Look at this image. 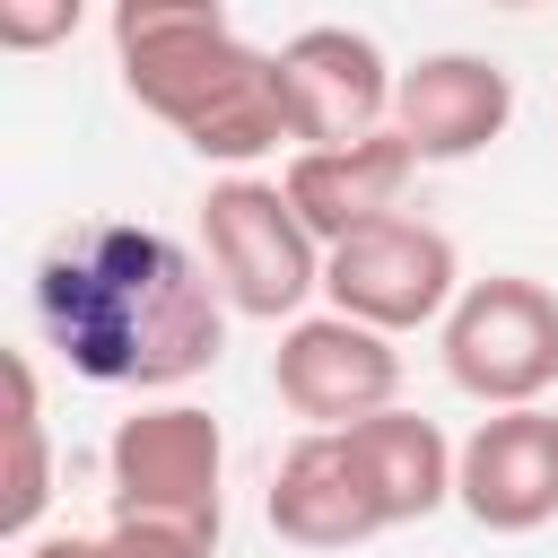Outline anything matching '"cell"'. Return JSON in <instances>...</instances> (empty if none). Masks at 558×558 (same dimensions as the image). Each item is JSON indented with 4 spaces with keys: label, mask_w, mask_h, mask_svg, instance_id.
I'll return each mask as SVG.
<instances>
[{
    "label": "cell",
    "mask_w": 558,
    "mask_h": 558,
    "mask_svg": "<svg viewBox=\"0 0 558 558\" xmlns=\"http://www.w3.org/2000/svg\"><path fill=\"white\" fill-rule=\"evenodd\" d=\"M392 87L401 70L357 26H296L279 44V96H288L296 148H349V140L392 131Z\"/></svg>",
    "instance_id": "52a82bcc"
},
{
    "label": "cell",
    "mask_w": 558,
    "mask_h": 558,
    "mask_svg": "<svg viewBox=\"0 0 558 558\" xmlns=\"http://www.w3.org/2000/svg\"><path fill=\"white\" fill-rule=\"evenodd\" d=\"M105 480H113V523H183V532H227V436L201 401H140L105 436Z\"/></svg>",
    "instance_id": "277c9868"
},
{
    "label": "cell",
    "mask_w": 558,
    "mask_h": 558,
    "mask_svg": "<svg viewBox=\"0 0 558 558\" xmlns=\"http://www.w3.org/2000/svg\"><path fill=\"white\" fill-rule=\"evenodd\" d=\"M201 262H209L227 314H244V323L288 331L323 296V244L288 209L279 174H218L201 192Z\"/></svg>",
    "instance_id": "3957f363"
},
{
    "label": "cell",
    "mask_w": 558,
    "mask_h": 558,
    "mask_svg": "<svg viewBox=\"0 0 558 558\" xmlns=\"http://www.w3.org/2000/svg\"><path fill=\"white\" fill-rule=\"evenodd\" d=\"M262 514H270V532H279V541H296V549H357V541L392 532L340 427H331V436H323V427H305V436L279 453Z\"/></svg>",
    "instance_id": "7c38bea8"
},
{
    "label": "cell",
    "mask_w": 558,
    "mask_h": 558,
    "mask_svg": "<svg viewBox=\"0 0 558 558\" xmlns=\"http://www.w3.org/2000/svg\"><path fill=\"white\" fill-rule=\"evenodd\" d=\"M70 26H78V0H52V9H0V44H17V52L52 44V35H70Z\"/></svg>",
    "instance_id": "2e32d148"
},
{
    "label": "cell",
    "mask_w": 558,
    "mask_h": 558,
    "mask_svg": "<svg viewBox=\"0 0 558 558\" xmlns=\"http://www.w3.org/2000/svg\"><path fill=\"white\" fill-rule=\"evenodd\" d=\"M35 323L87 384H140V392H174L209 375L227 349V296L209 262L131 218H87L44 244Z\"/></svg>",
    "instance_id": "6da1fadb"
},
{
    "label": "cell",
    "mask_w": 558,
    "mask_h": 558,
    "mask_svg": "<svg viewBox=\"0 0 558 558\" xmlns=\"http://www.w3.org/2000/svg\"><path fill=\"white\" fill-rule=\"evenodd\" d=\"M52 506V436H44V392H35V357L9 349V497H0V532L26 549L35 523Z\"/></svg>",
    "instance_id": "5bb4252c"
},
{
    "label": "cell",
    "mask_w": 558,
    "mask_h": 558,
    "mask_svg": "<svg viewBox=\"0 0 558 558\" xmlns=\"http://www.w3.org/2000/svg\"><path fill=\"white\" fill-rule=\"evenodd\" d=\"M96 541H105V558H218V541L183 532V523H113Z\"/></svg>",
    "instance_id": "9a60e30c"
},
{
    "label": "cell",
    "mask_w": 558,
    "mask_h": 558,
    "mask_svg": "<svg viewBox=\"0 0 558 558\" xmlns=\"http://www.w3.org/2000/svg\"><path fill=\"white\" fill-rule=\"evenodd\" d=\"M453 506L480 532L558 523V410H488L453 453Z\"/></svg>",
    "instance_id": "9c48e42d"
},
{
    "label": "cell",
    "mask_w": 558,
    "mask_h": 558,
    "mask_svg": "<svg viewBox=\"0 0 558 558\" xmlns=\"http://www.w3.org/2000/svg\"><path fill=\"white\" fill-rule=\"evenodd\" d=\"M270 384H279V401L305 418V427H357V418H375V410H392V392H401V349L384 340V331H366V323H349V314H305V323H288L279 331V349H270Z\"/></svg>",
    "instance_id": "ba28073f"
},
{
    "label": "cell",
    "mask_w": 558,
    "mask_h": 558,
    "mask_svg": "<svg viewBox=\"0 0 558 558\" xmlns=\"http://www.w3.org/2000/svg\"><path fill=\"white\" fill-rule=\"evenodd\" d=\"M349 436V453H357V471H366V488H375V506H384V523H427L436 506H453V436L436 427V418H418V410H375V418H357V427H340Z\"/></svg>",
    "instance_id": "4fadbf2b"
},
{
    "label": "cell",
    "mask_w": 558,
    "mask_h": 558,
    "mask_svg": "<svg viewBox=\"0 0 558 558\" xmlns=\"http://www.w3.org/2000/svg\"><path fill=\"white\" fill-rule=\"evenodd\" d=\"M17 558H105V541H87V532H35Z\"/></svg>",
    "instance_id": "e0dca14e"
},
{
    "label": "cell",
    "mask_w": 558,
    "mask_h": 558,
    "mask_svg": "<svg viewBox=\"0 0 558 558\" xmlns=\"http://www.w3.org/2000/svg\"><path fill=\"white\" fill-rule=\"evenodd\" d=\"M462 288H471V279H462L453 235L427 227L418 209L375 218V227H357L349 244L323 253V305L349 314V323H366V331H384V340L445 323Z\"/></svg>",
    "instance_id": "8992f818"
},
{
    "label": "cell",
    "mask_w": 558,
    "mask_h": 558,
    "mask_svg": "<svg viewBox=\"0 0 558 558\" xmlns=\"http://www.w3.org/2000/svg\"><path fill=\"white\" fill-rule=\"evenodd\" d=\"M113 70L140 113H157L192 157L253 174L288 140L279 52L244 44L218 0H122L113 9Z\"/></svg>",
    "instance_id": "7a4b0ae2"
},
{
    "label": "cell",
    "mask_w": 558,
    "mask_h": 558,
    "mask_svg": "<svg viewBox=\"0 0 558 558\" xmlns=\"http://www.w3.org/2000/svg\"><path fill=\"white\" fill-rule=\"evenodd\" d=\"M436 349L453 392H471L480 410H541V392H558V288L523 270H488L453 296Z\"/></svg>",
    "instance_id": "5b68a950"
},
{
    "label": "cell",
    "mask_w": 558,
    "mask_h": 558,
    "mask_svg": "<svg viewBox=\"0 0 558 558\" xmlns=\"http://www.w3.org/2000/svg\"><path fill=\"white\" fill-rule=\"evenodd\" d=\"M410 174H418L410 140H401V131H375V140H349V148H296L288 174H279V192H288V209L305 218V235L331 253V244H349L357 227L401 218Z\"/></svg>",
    "instance_id": "8fae6325"
},
{
    "label": "cell",
    "mask_w": 558,
    "mask_h": 558,
    "mask_svg": "<svg viewBox=\"0 0 558 558\" xmlns=\"http://www.w3.org/2000/svg\"><path fill=\"white\" fill-rule=\"evenodd\" d=\"M506 122H514V78L488 52H427L392 87V131L410 140L418 166H462L488 140H506Z\"/></svg>",
    "instance_id": "30bf717a"
}]
</instances>
